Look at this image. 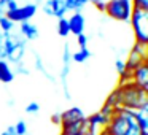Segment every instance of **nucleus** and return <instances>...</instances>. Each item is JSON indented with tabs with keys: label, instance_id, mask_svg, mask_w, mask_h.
<instances>
[{
	"label": "nucleus",
	"instance_id": "obj_1",
	"mask_svg": "<svg viewBox=\"0 0 148 135\" xmlns=\"http://www.w3.org/2000/svg\"><path fill=\"white\" fill-rule=\"evenodd\" d=\"M145 132L140 129L135 113L126 108H115L108 124L105 125L100 135H143Z\"/></svg>",
	"mask_w": 148,
	"mask_h": 135
},
{
	"label": "nucleus",
	"instance_id": "obj_2",
	"mask_svg": "<svg viewBox=\"0 0 148 135\" xmlns=\"http://www.w3.org/2000/svg\"><path fill=\"white\" fill-rule=\"evenodd\" d=\"M116 91H118V103L121 108L131 110V111L148 108V91L142 89L135 83L132 81L118 83Z\"/></svg>",
	"mask_w": 148,
	"mask_h": 135
},
{
	"label": "nucleus",
	"instance_id": "obj_3",
	"mask_svg": "<svg viewBox=\"0 0 148 135\" xmlns=\"http://www.w3.org/2000/svg\"><path fill=\"white\" fill-rule=\"evenodd\" d=\"M134 30L135 43L140 45H148V11L142 10H134L132 8V14L129 19Z\"/></svg>",
	"mask_w": 148,
	"mask_h": 135
},
{
	"label": "nucleus",
	"instance_id": "obj_4",
	"mask_svg": "<svg viewBox=\"0 0 148 135\" xmlns=\"http://www.w3.org/2000/svg\"><path fill=\"white\" fill-rule=\"evenodd\" d=\"M103 13H107V16L115 21L129 22L132 14V2L131 0H108L105 2Z\"/></svg>",
	"mask_w": 148,
	"mask_h": 135
},
{
	"label": "nucleus",
	"instance_id": "obj_5",
	"mask_svg": "<svg viewBox=\"0 0 148 135\" xmlns=\"http://www.w3.org/2000/svg\"><path fill=\"white\" fill-rule=\"evenodd\" d=\"M147 45H140V43H135L132 46V49L129 51L127 54V59H124L126 62V68L129 72L135 70L137 67H140L142 64L147 62Z\"/></svg>",
	"mask_w": 148,
	"mask_h": 135
},
{
	"label": "nucleus",
	"instance_id": "obj_6",
	"mask_svg": "<svg viewBox=\"0 0 148 135\" xmlns=\"http://www.w3.org/2000/svg\"><path fill=\"white\" fill-rule=\"evenodd\" d=\"M37 10H38V5L37 3H27L24 7H18L14 11H5V16L8 18L10 21H13L14 24L16 22H27L30 21L34 16H35Z\"/></svg>",
	"mask_w": 148,
	"mask_h": 135
},
{
	"label": "nucleus",
	"instance_id": "obj_7",
	"mask_svg": "<svg viewBox=\"0 0 148 135\" xmlns=\"http://www.w3.org/2000/svg\"><path fill=\"white\" fill-rule=\"evenodd\" d=\"M84 118H86V115L83 113V110L80 106H72V108L65 110L62 113H56L53 116V121L62 127V125H69V124H73V122H80Z\"/></svg>",
	"mask_w": 148,
	"mask_h": 135
},
{
	"label": "nucleus",
	"instance_id": "obj_8",
	"mask_svg": "<svg viewBox=\"0 0 148 135\" xmlns=\"http://www.w3.org/2000/svg\"><path fill=\"white\" fill-rule=\"evenodd\" d=\"M70 62H72V52L69 45L64 46V52H62V70L59 73V80L62 84V91L65 94V99H70V92H69V73H70Z\"/></svg>",
	"mask_w": 148,
	"mask_h": 135
},
{
	"label": "nucleus",
	"instance_id": "obj_9",
	"mask_svg": "<svg viewBox=\"0 0 148 135\" xmlns=\"http://www.w3.org/2000/svg\"><path fill=\"white\" fill-rule=\"evenodd\" d=\"M43 13L48 14V16H53V18H65V14L69 13L67 8H65L64 2H58V0H46L42 7Z\"/></svg>",
	"mask_w": 148,
	"mask_h": 135
},
{
	"label": "nucleus",
	"instance_id": "obj_10",
	"mask_svg": "<svg viewBox=\"0 0 148 135\" xmlns=\"http://www.w3.org/2000/svg\"><path fill=\"white\" fill-rule=\"evenodd\" d=\"M131 81L135 83L137 86H140L142 89L148 91V62L142 64L140 67L131 72Z\"/></svg>",
	"mask_w": 148,
	"mask_h": 135
},
{
	"label": "nucleus",
	"instance_id": "obj_11",
	"mask_svg": "<svg viewBox=\"0 0 148 135\" xmlns=\"http://www.w3.org/2000/svg\"><path fill=\"white\" fill-rule=\"evenodd\" d=\"M69 22V32L73 33L75 37L84 33V27H86V19L81 13H72L70 18H67Z\"/></svg>",
	"mask_w": 148,
	"mask_h": 135
},
{
	"label": "nucleus",
	"instance_id": "obj_12",
	"mask_svg": "<svg viewBox=\"0 0 148 135\" xmlns=\"http://www.w3.org/2000/svg\"><path fill=\"white\" fill-rule=\"evenodd\" d=\"M19 35L23 37L26 42H34V40H37L40 37L38 27H37L35 24H32L30 21H27V22H21L19 24Z\"/></svg>",
	"mask_w": 148,
	"mask_h": 135
},
{
	"label": "nucleus",
	"instance_id": "obj_13",
	"mask_svg": "<svg viewBox=\"0 0 148 135\" xmlns=\"http://www.w3.org/2000/svg\"><path fill=\"white\" fill-rule=\"evenodd\" d=\"M14 80V72L7 61L0 59V83L8 84Z\"/></svg>",
	"mask_w": 148,
	"mask_h": 135
},
{
	"label": "nucleus",
	"instance_id": "obj_14",
	"mask_svg": "<svg viewBox=\"0 0 148 135\" xmlns=\"http://www.w3.org/2000/svg\"><path fill=\"white\" fill-rule=\"evenodd\" d=\"M88 3H89V0H64L67 11H73V13H81V10Z\"/></svg>",
	"mask_w": 148,
	"mask_h": 135
},
{
	"label": "nucleus",
	"instance_id": "obj_15",
	"mask_svg": "<svg viewBox=\"0 0 148 135\" xmlns=\"http://www.w3.org/2000/svg\"><path fill=\"white\" fill-rule=\"evenodd\" d=\"M89 57H91V51L88 48H80L78 51L72 52V61L77 62V64H84Z\"/></svg>",
	"mask_w": 148,
	"mask_h": 135
},
{
	"label": "nucleus",
	"instance_id": "obj_16",
	"mask_svg": "<svg viewBox=\"0 0 148 135\" xmlns=\"http://www.w3.org/2000/svg\"><path fill=\"white\" fill-rule=\"evenodd\" d=\"M134 113H135V119H137L140 129L143 132H148V108L138 110V111H134Z\"/></svg>",
	"mask_w": 148,
	"mask_h": 135
},
{
	"label": "nucleus",
	"instance_id": "obj_17",
	"mask_svg": "<svg viewBox=\"0 0 148 135\" xmlns=\"http://www.w3.org/2000/svg\"><path fill=\"white\" fill-rule=\"evenodd\" d=\"M13 132H14V135H27V132H29L27 122L24 121V119L16 121V122L13 124Z\"/></svg>",
	"mask_w": 148,
	"mask_h": 135
},
{
	"label": "nucleus",
	"instance_id": "obj_18",
	"mask_svg": "<svg viewBox=\"0 0 148 135\" xmlns=\"http://www.w3.org/2000/svg\"><path fill=\"white\" fill-rule=\"evenodd\" d=\"M13 27H14V22L8 19L5 14L0 18V32H2V33H11Z\"/></svg>",
	"mask_w": 148,
	"mask_h": 135
},
{
	"label": "nucleus",
	"instance_id": "obj_19",
	"mask_svg": "<svg viewBox=\"0 0 148 135\" xmlns=\"http://www.w3.org/2000/svg\"><path fill=\"white\" fill-rule=\"evenodd\" d=\"M58 33L61 37H67L69 33V22H67V18H61L58 19Z\"/></svg>",
	"mask_w": 148,
	"mask_h": 135
},
{
	"label": "nucleus",
	"instance_id": "obj_20",
	"mask_svg": "<svg viewBox=\"0 0 148 135\" xmlns=\"http://www.w3.org/2000/svg\"><path fill=\"white\" fill-rule=\"evenodd\" d=\"M24 111H26L27 115H37V113L40 111V103L38 102H29L26 105V108H24Z\"/></svg>",
	"mask_w": 148,
	"mask_h": 135
},
{
	"label": "nucleus",
	"instance_id": "obj_21",
	"mask_svg": "<svg viewBox=\"0 0 148 135\" xmlns=\"http://www.w3.org/2000/svg\"><path fill=\"white\" fill-rule=\"evenodd\" d=\"M134 10H142V11H148V0H134L132 5Z\"/></svg>",
	"mask_w": 148,
	"mask_h": 135
},
{
	"label": "nucleus",
	"instance_id": "obj_22",
	"mask_svg": "<svg viewBox=\"0 0 148 135\" xmlns=\"http://www.w3.org/2000/svg\"><path fill=\"white\" fill-rule=\"evenodd\" d=\"M77 43L80 48H88V35H84V33H81V35L77 37Z\"/></svg>",
	"mask_w": 148,
	"mask_h": 135
},
{
	"label": "nucleus",
	"instance_id": "obj_23",
	"mask_svg": "<svg viewBox=\"0 0 148 135\" xmlns=\"http://www.w3.org/2000/svg\"><path fill=\"white\" fill-rule=\"evenodd\" d=\"M89 3H92L99 11H103V10H105V2H103V0H89Z\"/></svg>",
	"mask_w": 148,
	"mask_h": 135
},
{
	"label": "nucleus",
	"instance_id": "obj_24",
	"mask_svg": "<svg viewBox=\"0 0 148 135\" xmlns=\"http://www.w3.org/2000/svg\"><path fill=\"white\" fill-rule=\"evenodd\" d=\"M18 7H19V5H18L16 0H11V2H7V3H5V11H14Z\"/></svg>",
	"mask_w": 148,
	"mask_h": 135
},
{
	"label": "nucleus",
	"instance_id": "obj_25",
	"mask_svg": "<svg viewBox=\"0 0 148 135\" xmlns=\"http://www.w3.org/2000/svg\"><path fill=\"white\" fill-rule=\"evenodd\" d=\"M0 135H14V132H13V125H8V127L5 129V130L2 132Z\"/></svg>",
	"mask_w": 148,
	"mask_h": 135
},
{
	"label": "nucleus",
	"instance_id": "obj_26",
	"mask_svg": "<svg viewBox=\"0 0 148 135\" xmlns=\"http://www.w3.org/2000/svg\"><path fill=\"white\" fill-rule=\"evenodd\" d=\"M7 2H11V0H0V3H2V5H5Z\"/></svg>",
	"mask_w": 148,
	"mask_h": 135
},
{
	"label": "nucleus",
	"instance_id": "obj_27",
	"mask_svg": "<svg viewBox=\"0 0 148 135\" xmlns=\"http://www.w3.org/2000/svg\"><path fill=\"white\" fill-rule=\"evenodd\" d=\"M143 135H148V132H145V134H143Z\"/></svg>",
	"mask_w": 148,
	"mask_h": 135
},
{
	"label": "nucleus",
	"instance_id": "obj_28",
	"mask_svg": "<svg viewBox=\"0 0 148 135\" xmlns=\"http://www.w3.org/2000/svg\"><path fill=\"white\" fill-rule=\"evenodd\" d=\"M58 2H64V0H58Z\"/></svg>",
	"mask_w": 148,
	"mask_h": 135
},
{
	"label": "nucleus",
	"instance_id": "obj_29",
	"mask_svg": "<svg viewBox=\"0 0 148 135\" xmlns=\"http://www.w3.org/2000/svg\"><path fill=\"white\" fill-rule=\"evenodd\" d=\"M0 35H2V32H0Z\"/></svg>",
	"mask_w": 148,
	"mask_h": 135
}]
</instances>
